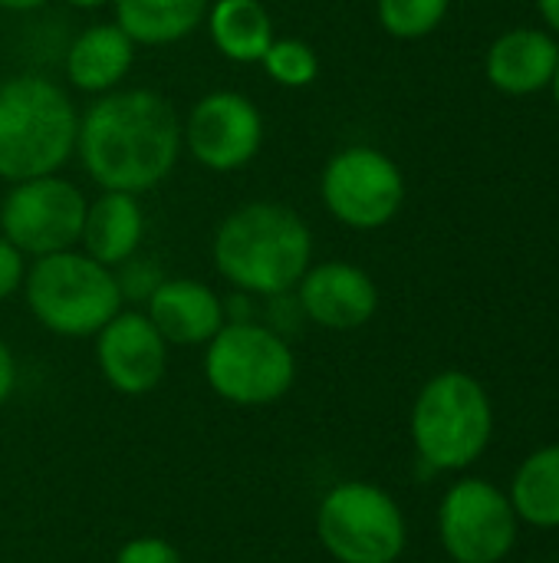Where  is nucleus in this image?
Masks as SVG:
<instances>
[{
  "label": "nucleus",
  "instance_id": "obj_1",
  "mask_svg": "<svg viewBox=\"0 0 559 563\" xmlns=\"http://www.w3.org/2000/svg\"><path fill=\"white\" fill-rule=\"evenodd\" d=\"M185 152L181 115L148 86H119L79 112L76 158L99 191H155Z\"/></svg>",
  "mask_w": 559,
  "mask_h": 563
},
{
  "label": "nucleus",
  "instance_id": "obj_4",
  "mask_svg": "<svg viewBox=\"0 0 559 563\" xmlns=\"http://www.w3.org/2000/svg\"><path fill=\"white\" fill-rule=\"evenodd\" d=\"M20 294L30 317L63 340H92L125 307L115 271L92 261L82 247L30 261Z\"/></svg>",
  "mask_w": 559,
  "mask_h": 563
},
{
  "label": "nucleus",
  "instance_id": "obj_9",
  "mask_svg": "<svg viewBox=\"0 0 559 563\" xmlns=\"http://www.w3.org/2000/svg\"><path fill=\"white\" fill-rule=\"evenodd\" d=\"M89 198L69 178L40 175L13 181L0 198V234L30 261L79 247Z\"/></svg>",
  "mask_w": 559,
  "mask_h": 563
},
{
  "label": "nucleus",
  "instance_id": "obj_27",
  "mask_svg": "<svg viewBox=\"0 0 559 563\" xmlns=\"http://www.w3.org/2000/svg\"><path fill=\"white\" fill-rule=\"evenodd\" d=\"M224 320L227 323H247V320H260V300L244 294V290H231L224 297Z\"/></svg>",
  "mask_w": 559,
  "mask_h": 563
},
{
  "label": "nucleus",
  "instance_id": "obj_18",
  "mask_svg": "<svg viewBox=\"0 0 559 563\" xmlns=\"http://www.w3.org/2000/svg\"><path fill=\"white\" fill-rule=\"evenodd\" d=\"M208 36L227 63L254 66L273 43V13L264 0H211L204 13Z\"/></svg>",
  "mask_w": 559,
  "mask_h": 563
},
{
  "label": "nucleus",
  "instance_id": "obj_3",
  "mask_svg": "<svg viewBox=\"0 0 559 563\" xmlns=\"http://www.w3.org/2000/svg\"><path fill=\"white\" fill-rule=\"evenodd\" d=\"M79 106L46 73H13L0 82V181L56 175L76 158Z\"/></svg>",
  "mask_w": 559,
  "mask_h": 563
},
{
  "label": "nucleus",
  "instance_id": "obj_20",
  "mask_svg": "<svg viewBox=\"0 0 559 563\" xmlns=\"http://www.w3.org/2000/svg\"><path fill=\"white\" fill-rule=\"evenodd\" d=\"M511 505L517 521L534 528H559V442L530 452L511 485Z\"/></svg>",
  "mask_w": 559,
  "mask_h": 563
},
{
  "label": "nucleus",
  "instance_id": "obj_30",
  "mask_svg": "<svg viewBox=\"0 0 559 563\" xmlns=\"http://www.w3.org/2000/svg\"><path fill=\"white\" fill-rule=\"evenodd\" d=\"M537 7H540L544 20L559 33V0H537Z\"/></svg>",
  "mask_w": 559,
  "mask_h": 563
},
{
  "label": "nucleus",
  "instance_id": "obj_24",
  "mask_svg": "<svg viewBox=\"0 0 559 563\" xmlns=\"http://www.w3.org/2000/svg\"><path fill=\"white\" fill-rule=\"evenodd\" d=\"M260 323H267L273 333L293 340V336L306 327V317H303V310H300L297 294L287 290V294H277V297L260 300Z\"/></svg>",
  "mask_w": 559,
  "mask_h": 563
},
{
  "label": "nucleus",
  "instance_id": "obj_5",
  "mask_svg": "<svg viewBox=\"0 0 559 563\" xmlns=\"http://www.w3.org/2000/svg\"><path fill=\"white\" fill-rule=\"evenodd\" d=\"M409 429L422 465L435 472H465L491 445V396L471 373L445 369L418 389Z\"/></svg>",
  "mask_w": 559,
  "mask_h": 563
},
{
  "label": "nucleus",
  "instance_id": "obj_12",
  "mask_svg": "<svg viewBox=\"0 0 559 563\" xmlns=\"http://www.w3.org/2000/svg\"><path fill=\"white\" fill-rule=\"evenodd\" d=\"M92 356L102 383L128 399L155 393L171 363V346L138 307H122L96 336Z\"/></svg>",
  "mask_w": 559,
  "mask_h": 563
},
{
  "label": "nucleus",
  "instance_id": "obj_6",
  "mask_svg": "<svg viewBox=\"0 0 559 563\" xmlns=\"http://www.w3.org/2000/svg\"><path fill=\"white\" fill-rule=\"evenodd\" d=\"M201 373L208 389L237 409H267L297 386L293 340L260 320L224 323L204 346Z\"/></svg>",
  "mask_w": 559,
  "mask_h": 563
},
{
  "label": "nucleus",
  "instance_id": "obj_26",
  "mask_svg": "<svg viewBox=\"0 0 559 563\" xmlns=\"http://www.w3.org/2000/svg\"><path fill=\"white\" fill-rule=\"evenodd\" d=\"M26 271H30V257L0 234V303L23 290Z\"/></svg>",
  "mask_w": 559,
  "mask_h": 563
},
{
  "label": "nucleus",
  "instance_id": "obj_10",
  "mask_svg": "<svg viewBox=\"0 0 559 563\" xmlns=\"http://www.w3.org/2000/svg\"><path fill=\"white\" fill-rule=\"evenodd\" d=\"M181 139L194 165L214 175H231L260 155L267 125L260 106L247 92L211 89L181 119Z\"/></svg>",
  "mask_w": 559,
  "mask_h": 563
},
{
  "label": "nucleus",
  "instance_id": "obj_23",
  "mask_svg": "<svg viewBox=\"0 0 559 563\" xmlns=\"http://www.w3.org/2000/svg\"><path fill=\"white\" fill-rule=\"evenodd\" d=\"M165 280V271L155 257L148 254H135L128 257L125 264L115 267V284H119V294H122V303H135V307H145V300L158 290V284Z\"/></svg>",
  "mask_w": 559,
  "mask_h": 563
},
{
  "label": "nucleus",
  "instance_id": "obj_22",
  "mask_svg": "<svg viewBox=\"0 0 559 563\" xmlns=\"http://www.w3.org/2000/svg\"><path fill=\"white\" fill-rule=\"evenodd\" d=\"M451 0H376L382 30L395 40H422L441 26Z\"/></svg>",
  "mask_w": 559,
  "mask_h": 563
},
{
  "label": "nucleus",
  "instance_id": "obj_7",
  "mask_svg": "<svg viewBox=\"0 0 559 563\" xmlns=\"http://www.w3.org/2000/svg\"><path fill=\"white\" fill-rule=\"evenodd\" d=\"M320 548L336 563H395L405 554L402 505L376 482H336L316 508Z\"/></svg>",
  "mask_w": 559,
  "mask_h": 563
},
{
  "label": "nucleus",
  "instance_id": "obj_32",
  "mask_svg": "<svg viewBox=\"0 0 559 563\" xmlns=\"http://www.w3.org/2000/svg\"><path fill=\"white\" fill-rule=\"evenodd\" d=\"M550 86H554V96H557V106H559V63H557V73H554V82H550Z\"/></svg>",
  "mask_w": 559,
  "mask_h": 563
},
{
  "label": "nucleus",
  "instance_id": "obj_11",
  "mask_svg": "<svg viewBox=\"0 0 559 563\" xmlns=\"http://www.w3.org/2000/svg\"><path fill=\"white\" fill-rule=\"evenodd\" d=\"M438 538L455 563H501L517 544V511L497 485L461 478L438 505Z\"/></svg>",
  "mask_w": 559,
  "mask_h": 563
},
{
  "label": "nucleus",
  "instance_id": "obj_21",
  "mask_svg": "<svg viewBox=\"0 0 559 563\" xmlns=\"http://www.w3.org/2000/svg\"><path fill=\"white\" fill-rule=\"evenodd\" d=\"M270 82L283 89H306L320 76V53L300 36H273L260 59Z\"/></svg>",
  "mask_w": 559,
  "mask_h": 563
},
{
  "label": "nucleus",
  "instance_id": "obj_15",
  "mask_svg": "<svg viewBox=\"0 0 559 563\" xmlns=\"http://www.w3.org/2000/svg\"><path fill=\"white\" fill-rule=\"evenodd\" d=\"M138 46L125 36L115 20H99L79 30L69 46L63 49V73L76 92L102 96L125 86L128 73L135 69Z\"/></svg>",
  "mask_w": 559,
  "mask_h": 563
},
{
  "label": "nucleus",
  "instance_id": "obj_16",
  "mask_svg": "<svg viewBox=\"0 0 559 563\" xmlns=\"http://www.w3.org/2000/svg\"><path fill=\"white\" fill-rule=\"evenodd\" d=\"M145 208L138 195L128 191H99L89 208H86V221H82V234H79V247L105 264V267H119L128 257H135L142 251L145 241Z\"/></svg>",
  "mask_w": 559,
  "mask_h": 563
},
{
  "label": "nucleus",
  "instance_id": "obj_8",
  "mask_svg": "<svg viewBox=\"0 0 559 563\" xmlns=\"http://www.w3.org/2000/svg\"><path fill=\"white\" fill-rule=\"evenodd\" d=\"M320 198L333 221L353 231L385 228L405 201V175L376 145H346L320 172Z\"/></svg>",
  "mask_w": 559,
  "mask_h": 563
},
{
  "label": "nucleus",
  "instance_id": "obj_2",
  "mask_svg": "<svg viewBox=\"0 0 559 563\" xmlns=\"http://www.w3.org/2000/svg\"><path fill=\"white\" fill-rule=\"evenodd\" d=\"M211 261L231 290L267 300L300 284L313 264V231L283 201H244L214 228Z\"/></svg>",
  "mask_w": 559,
  "mask_h": 563
},
{
  "label": "nucleus",
  "instance_id": "obj_29",
  "mask_svg": "<svg viewBox=\"0 0 559 563\" xmlns=\"http://www.w3.org/2000/svg\"><path fill=\"white\" fill-rule=\"evenodd\" d=\"M49 0H0V10L7 13H33L40 7H46Z\"/></svg>",
  "mask_w": 559,
  "mask_h": 563
},
{
  "label": "nucleus",
  "instance_id": "obj_17",
  "mask_svg": "<svg viewBox=\"0 0 559 563\" xmlns=\"http://www.w3.org/2000/svg\"><path fill=\"white\" fill-rule=\"evenodd\" d=\"M559 46L544 30H511L494 40L488 53V79L507 96H530L554 82Z\"/></svg>",
  "mask_w": 559,
  "mask_h": 563
},
{
  "label": "nucleus",
  "instance_id": "obj_13",
  "mask_svg": "<svg viewBox=\"0 0 559 563\" xmlns=\"http://www.w3.org/2000/svg\"><path fill=\"white\" fill-rule=\"evenodd\" d=\"M293 294L306 323L329 333H353L379 310L376 280L353 261H313Z\"/></svg>",
  "mask_w": 559,
  "mask_h": 563
},
{
  "label": "nucleus",
  "instance_id": "obj_31",
  "mask_svg": "<svg viewBox=\"0 0 559 563\" xmlns=\"http://www.w3.org/2000/svg\"><path fill=\"white\" fill-rule=\"evenodd\" d=\"M63 3L72 10H102V7H112L115 0H63Z\"/></svg>",
  "mask_w": 559,
  "mask_h": 563
},
{
  "label": "nucleus",
  "instance_id": "obj_28",
  "mask_svg": "<svg viewBox=\"0 0 559 563\" xmlns=\"http://www.w3.org/2000/svg\"><path fill=\"white\" fill-rule=\"evenodd\" d=\"M16 379H20V373H16V356H13L10 343L0 336V409L13 399Z\"/></svg>",
  "mask_w": 559,
  "mask_h": 563
},
{
  "label": "nucleus",
  "instance_id": "obj_14",
  "mask_svg": "<svg viewBox=\"0 0 559 563\" xmlns=\"http://www.w3.org/2000/svg\"><path fill=\"white\" fill-rule=\"evenodd\" d=\"M145 317L168 346H208L224 320V297L198 277H165L145 300Z\"/></svg>",
  "mask_w": 559,
  "mask_h": 563
},
{
  "label": "nucleus",
  "instance_id": "obj_19",
  "mask_svg": "<svg viewBox=\"0 0 559 563\" xmlns=\"http://www.w3.org/2000/svg\"><path fill=\"white\" fill-rule=\"evenodd\" d=\"M211 0H115L112 20L135 46H171L204 26Z\"/></svg>",
  "mask_w": 559,
  "mask_h": 563
},
{
  "label": "nucleus",
  "instance_id": "obj_25",
  "mask_svg": "<svg viewBox=\"0 0 559 563\" xmlns=\"http://www.w3.org/2000/svg\"><path fill=\"white\" fill-rule=\"evenodd\" d=\"M112 563H185V558L171 541L158 534H138L115 551Z\"/></svg>",
  "mask_w": 559,
  "mask_h": 563
}]
</instances>
